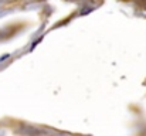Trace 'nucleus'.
Wrapping results in <instances>:
<instances>
[]
</instances>
